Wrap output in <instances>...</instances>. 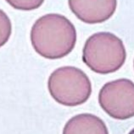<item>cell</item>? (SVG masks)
Wrapping results in <instances>:
<instances>
[{"instance_id": "6da1fadb", "label": "cell", "mask_w": 134, "mask_h": 134, "mask_svg": "<svg viewBox=\"0 0 134 134\" xmlns=\"http://www.w3.org/2000/svg\"><path fill=\"white\" fill-rule=\"evenodd\" d=\"M31 42L44 58L59 59L73 51L76 30L68 19L59 14H48L37 19L31 30Z\"/></svg>"}, {"instance_id": "7a4b0ae2", "label": "cell", "mask_w": 134, "mask_h": 134, "mask_svg": "<svg viewBox=\"0 0 134 134\" xmlns=\"http://www.w3.org/2000/svg\"><path fill=\"white\" fill-rule=\"evenodd\" d=\"M127 59L123 41L110 32H98L86 41L82 61L98 74H112L123 66Z\"/></svg>"}, {"instance_id": "3957f363", "label": "cell", "mask_w": 134, "mask_h": 134, "mask_svg": "<svg viewBox=\"0 0 134 134\" xmlns=\"http://www.w3.org/2000/svg\"><path fill=\"white\" fill-rule=\"evenodd\" d=\"M48 92L59 104L76 106L84 104L92 94V83L80 68L66 66L57 68L48 81Z\"/></svg>"}, {"instance_id": "277c9868", "label": "cell", "mask_w": 134, "mask_h": 134, "mask_svg": "<svg viewBox=\"0 0 134 134\" xmlns=\"http://www.w3.org/2000/svg\"><path fill=\"white\" fill-rule=\"evenodd\" d=\"M101 108L110 117L127 120L134 116V83L119 79L106 83L98 94Z\"/></svg>"}, {"instance_id": "5b68a950", "label": "cell", "mask_w": 134, "mask_h": 134, "mask_svg": "<svg viewBox=\"0 0 134 134\" xmlns=\"http://www.w3.org/2000/svg\"><path fill=\"white\" fill-rule=\"evenodd\" d=\"M76 18L87 24H99L110 19L117 7V0H68Z\"/></svg>"}, {"instance_id": "8992f818", "label": "cell", "mask_w": 134, "mask_h": 134, "mask_svg": "<svg viewBox=\"0 0 134 134\" xmlns=\"http://www.w3.org/2000/svg\"><path fill=\"white\" fill-rule=\"evenodd\" d=\"M63 134H109V131L101 118L83 113L71 117L66 122Z\"/></svg>"}, {"instance_id": "52a82bcc", "label": "cell", "mask_w": 134, "mask_h": 134, "mask_svg": "<svg viewBox=\"0 0 134 134\" xmlns=\"http://www.w3.org/2000/svg\"><path fill=\"white\" fill-rule=\"evenodd\" d=\"M12 33V24L5 12L0 9V47L4 46Z\"/></svg>"}, {"instance_id": "ba28073f", "label": "cell", "mask_w": 134, "mask_h": 134, "mask_svg": "<svg viewBox=\"0 0 134 134\" xmlns=\"http://www.w3.org/2000/svg\"><path fill=\"white\" fill-rule=\"evenodd\" d=\"M15 9L31 11L38 9L43 3L44 0H5Z\"/></svg>"}, {"instance_id": "9c48e42d", "label": "cell", "mask_w": 134, "mask_h": 134, "mask_svg": "<svg viewBox=\"0 0 134 134\" xmlns=\"http://www.w3.org/2000/svg\"><path fill=\"white\" fill-rule=\"evenodd\" d=\"M128 134H134V128H133V129L132 130V131H131V132H129Z\"/></svg>"}, {"instance_id": "30bf717a", "label": "cell", "mask_w": 134, "mask_h": 134, "mask_svg": "<svg viewBox=\"0 0 134 134\" xmlns=\"http://www.w3.org/2000/svg\"><path fill=\"white\" fill-rule=\"evenodd\" d=\"M133 66H134V62H133Z\"/></svg>"}]
</instances>
